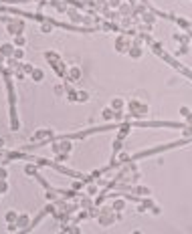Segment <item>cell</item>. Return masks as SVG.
Returning a JSON list of instances; mask_svg holds the SVG:
<instances>
[{"instance_id": "2e32d148", "label": "cell", "mask_w": 192, "mask_h": 234, "mask_svg": "<svg viewBox=\"0 0 192 234\" xmlns=\"http://www.w3.org/2000/svg\"><path fill=\"white\" fill-rule=\"evenodd\" d=\"M0 196H2V194H0Z\"/></svg>"}, {"instance_id": "8992f818", "label": "cell", "mask_w": 192, "mask_h": 234, "mask_svg": "<svg viewBox=\"0 0 192 234\" xmlns=\"http://www.w3.org/2000/svg\"><path fill=\"white\" fill-rule=\"evenodd\" d=\"M8 188H10V186H8V182H6V180H0V194H6V192H8Z\"/></svg>"}, {"instance_id": "7c38bea8", "label": "cell", "mask_w": 192, "mask_h": 234, "mask_svg": "<svg viewBox=\"0 0 192 234\" xmlns=\"http://www.w3.org/2000/svg\"><path fill=\"white\" fill-rule=\"evenodd\" d=\"M6 176H8V172L4 168H0V180H6Z\"/></svg>"}, {"instance_id": "8fae6325", "label": "cell", "mask_w": 192, "mask_h": 234, "mask_svg": "<svg viewBox=\"0 0 192 234\" xmlns=\"http://www.w3.org/2000/svg\"><path fill=\"white\" fill-rule=\"evenodd\" d=\"M129 55H131V57H134V59H138V57H140V55H142V51H140V48H138V46H134V51H131V53H129Z\"/></svg>"}, {"instance_id": "3957f363", "label": "cell", "mask_w": 192, "mask_h": 234, "mask_svg": "<svg viewBox=\"0 0 192 234\" xmlns=\"http://www.w3.org/2000/svg\"><path fill=\"white\" fill-rule=\"evenodd\" d=\"M75 99H77V101H81V103H85V101H89V95H87L85 91H79V93L75 95Z\"/></svg>"}, {"instance_id": "9c48e42d", "label": "cell", "mask_w": 192, "mask_h": 234, "mask_svg": "<svg viewBox=\"0 0 192 234\" xmlns=\"http://www.w3.org/2000/svg\"><path fill=\"white\" fill-rule=\"evenodd\" d=\"M121 105H123V101H121V99H113V103H111V109H119Z\"/></svg>"}, {"instance_id": "7a4b0ae2", "label": "cell", "mask_w": 192, "mask_h": 234, "mask_svg": "<svg viewBox=\"0 0 192 234\" xmlns=\"http://www.w3.org/2000/svg\"><path fill=\"white\" fill-rule=\"evenodd\" d=\"M31 75H33V81H37V83H40L42 77H45V73H42L40 69H33V73H31Z\"/></svg>"}, {"instance_id": "9a60e30c", "label": "cell", "mask_w": 192, "mask_h": 234, "mask_svg": "<svg viewBox=\"0 0 192 234\" xmlns=\"http://www.w3.org/2000/svg\"><path fill=\"white\" fill-rule=\"evenodd\" d=\"M2 145H4V139H0V147H2Z\"/></svg>"}, {"instance_id": "6da1fadb", "label": "cell", "mask_w": 192, "mask_h": 234, "mask_svg": "<svg viewBox=\"0 0 192 234\" xmlns=\"http://www.w3.org/2000/svg\"><path fill=\"white\" fill-rule=\"evenodd\" d=\"M0 55H2V57H12V55H14V44L4 42V44L0 46Z\"/></svg>"}, {"instance_id": "5bb4252c", "label": "cell", "mask_w": 192, "mask_h": 234, "mask_svg": "<svg viewBox=\"0 0 192 234\" xmlns=\"http://www.w3.org/2000/svg\"><path fill=\"white\" fill-rule=\"evenodd\" d=\"M113 208H117V210H119V208H123V202H121V200H117V202L113 204Z\"/></svg>"}, {"instance_id": "5b68a950", "label": "cell", "mask_w": 192, "mask_h": 234, "mask_svg": "<svg viewBox=\"0 0 192 234\" xmlns=\"http://www.w3.org/2000/svg\"><path fill=\"white\" fill-rule=\"evenodd\" d=\"M26 222H29V216H20V218H16V226H20V228H24Z\"/></svg>"}, {"instance_id": "ba28073f", "label": "cell", "mask_w": 192, "mask_h": 234, "mask_svg": "<svg viewBox=\"0 0 192 234\" xmlns=\"http://www.w3.org/2000/svg\"><path fill=\"white\" fill-rule=\"evenodd\" d=\"M12 57H14V59H22V57H24V51H22V48H14V55H12Z\"/></svg>"}, {"instance_id": "52a82bcc", "label": "cell", "mask_w": 192, "mask_h": 234, "mask_svg": "<svg viewBox=\"0 0 192 234\" xmlns=\"http://www.w3.org/2000/svg\"><path fill=\"white\" fill-rule=\"evenodd\" d=\"M24 42H26V39H24V37H22V35H18V37H16V39H14V44H16V46H22V44H24Z\"/></svg>"}, {"instance_id": "277c9868", "label": "cell", "mask_w": 192, "mask_h": 234, "mask_svg": "<svg viewBox=\"0 0 192 234\" xmlns=\"http://www.w3.org/2000/svg\"><path fill=\"white\" fill-rule=\"evenodd\" d=\"M16 218H18V216H16L14 210H8V212H6V222H16Z\"/></svg>"}, {"instance_id": "30bf717a", "label": "cell", "mask_w": 192, "mask_h": 234, "mask_svg": "<svg viewBox=\"0 0 192 234\" xmlns=\"http://www.w3.org/2000/svg\"><path fill=\"white\" fill-rule=\"evenodd\" d=\"M113 117V109H105L103 111V119H111Z\"/></svg>"}, {"instance_id": "4fadbf2b", "label": "cell", "mask_w": 192, "mask_h": 234, "mask_svg": "<svg viewBox=\"0 0 192 234\" xmlns=\"http://www.w3.org/2000/svg\"><path fill=\"white\" fill-rule=\"evenodd\" d=\"M71 75H73V79H79V77H81V71H79V69H73Z\"/></svg>"}]
</instances>
